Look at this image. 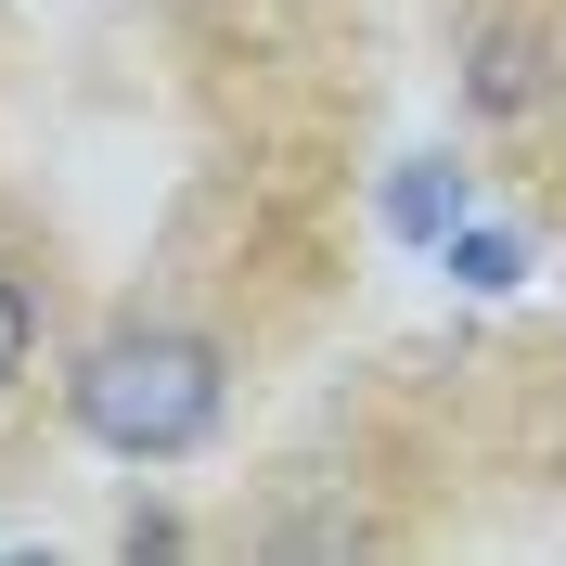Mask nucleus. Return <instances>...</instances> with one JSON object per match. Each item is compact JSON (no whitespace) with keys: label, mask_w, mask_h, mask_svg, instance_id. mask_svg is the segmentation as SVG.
<instances>
[{"label":"nucleus","mask_w":566,"mask_h":566,"mask_svg":"<svg viewBox=\"0 0 566 566\" xmlns=\"http://www.w3.org/2000/svg\"><path fill=\"white\" fill-rule=\"evenodd\" d=\"M27 374V296H13V271H0V387Z\"/></svg>","instance_id":"obj_5"},{"label":"nucleus","mask_w":566,"mask_h":566,"mask_svg":"<svg viewBox=\"0 0 566 566\" xmlns=\"http://www.w3.org/2000/svg\"><path fill=\"white\" fill-rule=\"evenodd\" d=\"M387 232H399V245H451V232H463V168H451V155L387 168Z\"/></svg>","instance_id":"obj_2"},{"label":"nucleus","mask_w":566,"mask_h":566,"mask_svg":"<svg viewBox=\"0 0 566 566\" xmlns=\"http://www.w3.org/2000/svg\"><path fill=\"white\" fill-rule=\"evenodd\" d=\"M476 104H490V116H528L541 104V39L528 27H502L490 52H476Z\"/></svg>","instance_id":"obj_4"},{"label":"nucleus","mask_w":566,"mask_h":566,"mask_svg":"<svg viewBox=\"0 0 566 566\" xmlns=\"http://www.w3.org/2000/svg\"><path fill=\"white\" fill-rule=\"evenodd\" d=\"M438 258H451V283H463V296H515V283H528V245H515L502 219H463Z\"/></svg>","instance_id":"obj_3"},{"label":"nucleus","mask_w":566,"mask_h":566,"mask_svg":"<svg viewBox=\"0 0 566 566\" xmlns=\"http://www.w3.org/2000/svg\"><path fill=\"white\" fill-rule=\"evenodd\" d=\"M65 399L116 463H180L219 424V348L207 335H168V322H129V335H104L65 374Z\"/></svg>","instance_id":"obj_1"}]
</instances>
